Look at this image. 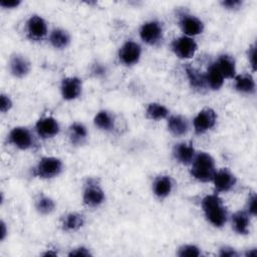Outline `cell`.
<instances>
[{"instance_id": "2", "label": "cell", "mask_w": 257, "mask_h": 257, "mask_svg": "<svg viewBox=\"0 0 257 257\" xmlns=\"http://www.w3.org/2000/svg\"><path fill=\"white\" fill-rule=\"evenodd\" d=\"M217 169L216 160L209 152L197 151L194 160L189 166V173L197 182L206 184L212 182Z\"/></svg>"}, {"instance_id": "15", "label": "cell", "mask_w": 257, "mask_h": 257, "mask_svg": "<svg viewBox=\"0 0 257 257\" xmlns=\"http://www.w3.org/2000/svg\"><path fill=\"white\" fill-rule=\"evenodd\" d=\"M7 66L10 75L16 79H23L32 71L31 60L21 52L11 53L8 58Z\"/></svg>"}, {"instance_id": "3", "label": "cell", "mask_w": 257, "mask_h": 257, "mask_svg": "<svg viewBox=\"0 0 257 257\" xmlns=\"http://www.w3.org/2000/svg\"><path fill=\"white\" fill-rule=\"evenodd\" d=\"M64 170L63 161L56 156H42L31 168V176L42 181L58 178Z\"/></svg>"}, {"instance_id": "39", "label": "cell", "mask_w": 257, "mask_h": 257, "mask_svg": "<svg viewBox=\"0 0 257 257\" xmlns=\"http://www.w3.org/2000/svg\"><path fill=\"white\" fill-rule=\"evenodd\" d=\"M8 232H9V230H8L7 223L3 219H1V221H0V242H2V243L5 242V240L8 237Z\"/></svg>"}, {"instance_id": "42", "label": "cell", "mask_w": 257, "mask_h": 257, "mask_svg": "<svg viewBox=\"0 0 257 257\" xmlns=\"http://www.w3.org/2000/svg\"><path fill=\"white\" fill-rule=\"evenodd\" d=\"M4 202H5V197H4V192L3 191H1L0 192V205L2 206L3 204H4Z\"/></svg>"}, {"instance_id": "12", "label": "cell", "mask_w": 257, "mask_h": 257, "mask_svg": "<svg viewBox=\"0 0 257 257\" xmlns=\"http://www.w3.org/2000/svg\"><path fill=\"white\" fill-rule=\"evenodd\" d=\"M170 47L173 54L178 59L184 61L192 59L199 49L198 42L196 41L195 38L183 34L175 37L172 40Z\"/></svg>"}, {"instance_id": "11", "label": "cell", "mask_w": 257, "mask_h": 257, "mask_svg": "<svg viewBox=\"0 0 257 257\" xmlns=\"http://www.w3.org/2000/svg\"><path fill=\"white\" fill-rule=\"evenodd\" d=\"M177 25L183 35L197 37L205 31L204 21L189 11H181L177 17Z\"/></svg>"}, {"instance_id": "32", "label": "cell", "mask_w": 257, "mask_h": 257, "mask_svg": "<svg viewBox=\"0 0 257 257\" xmlns=\"http://www.w3.org/2000/svg\"><path fill=\"white\" fill-rule=\"evenodd\" d=\"M246 58L251 68V71L255 72L257 69V44L255 41L248 46L246 50Z\"/></svg>"}, {"instance_id": "23", "label": "cell", "mask_w": 257, "mask_h": 257, "mask_svg": "<svg viewBox=\"0 0 257 257\" xmlns=\"http://www.w3.org/2000/svg\"><path fill=\"white\" fill-rule=\"evenodd\" d=\"M233 88L240 94L243 95H254L257 90L256 80L251 73H237V75L232 79Z\"/></svg>"}, {"instance_id": "10", "label": "cell", "mask_w": 257, "mask_h": 257, "mask_svg": "<svg viewBox=\"0 0 257 257\" xmlns=\"http://www.w3.org/2000/svg\"><path fill=\"white\" fill-rule=\"evenodd\" d=\"M33 132L37 139L41 141H49L56 138L61 132L59 120L51 115L45 114L40 116L33 125Z\"/></svg>"}, {"instance_id": "35", "label": "cell", "mask_w": 257, "mask_h": 257, "mask_svg": "<svg viewBox=\"0 0 257 257\" xmlns=\"http://www.w3.org/2000/svg\"><path fill=\"white\" fill-rule=\"evenodd\" d=\"M217 256H219V257H239V256H241V252H239L235 247H233L231 245L223 244L218 247Z\"/></svg>"}, {"instance_id": "25", "label": "cell", "mask_w": 257, "mask_h": 257, "mask_svg": "<svg viewBox=\"0 0 257 257\" xmlns=\"http://www.w3.org/2000/svg\"><path fill=\"white\" fill-rule=\"evenodd\" d=\"M92 122L94 127L98 131L102 133H112L116 126V117L112 111L103 108L94 114Z\"/></svg>"}, {"instance_id": "6", "label": "cell", "mask_w": 257, "mask_h": 257, "mask_svg": "<svg viewBox=\"0 0 257 257\" xmlns=\"http://www.w3.org/2000/svg\"><path fill=\"white\" fill-rule=\"evenodd\" d=\"M139 37L142 43L148 46L157 47L161 45L165 38L163 23L158 19L145 21L139 28Z\"/></svg>"}, {"instance_id": "37", "label": "cell", "mask_w": 257, "mask_h": 257, "mask_svg": "<svg viewBox=\"0 0 257 257\" xmlns=\"http://www.w3.org/2000/svg\"><path fill=\"white\" fill-rule=\"evenodd\" d=\"M23 1L21 0H1L0 7L3 10H15L22 5Z\"/></svg>"}, {"instance_id": "20", "label": "cell", "mask_w": 257, "mask_h": 257, "mask_svg": "<svg viewBox=\"0 0 257 257\" xmlns=\"http://www.w3.org/2000/svg\"><path fill=\"white\" fill-rule=\"evenodd\" d=\"M89 131L84 122L80 120L72 121L67 127V139L71 147L80 148L87 144Z\"/></svg>"}, {"instance_id": "1", "label": "cell", "mask_w": 257, "mask_h": 257, "mask_svg": "<svg viewBox=\"0 0 257 257\" xmlns=\"http://www.w3.org/2000/svg\"><path fill=\"white\" fill-rule=\"evenodd\" d=\"M205 220L216 229L223 228L229 221L230 213L221 196L217 193L205 195L200 203Z\"/></svg>"}, {"instance_id": "38", "label": "cell", "mask_w": 257, "mask_h": 257, "mask_svg": "<svg viewBox=\"0 0 257 257\" xmlns=\"http://www.w3.org/2000/svg\"><path fill=\"white\" fill-rule=\"evenodd\" d=\"M91 73H92L95 77H101V76H103V75L106 73L105 65H103L102 63L96 62L95 64L92 65Z\"/></svg>"}, {"instance_id": "33", "label": "cell", "mask_w": 257, "mask_h": 257, "mask_svg": "<svg viewBox=\"0 0 257 257\" xmlns=\"http://www.w3.org/2000/svg\"><path fill=\"white\" fill-rule=\"evenodd\" d=\"M67 256L69 257H91L93 256V252L88 246L85 245H77L69 249L67 252Z\"/></svg>"}, {"instance_id": "22", "label": "cell", "mask_w": 257, "mask_h": 257, "mask_svg": "<svg viewBox=\"0 0 257 257\" xmlns=\"http://www.w3.org/2000/svg\"><path fill=\"white\" fill-rule=\"evenodd\" d=\"M47 41L53 49L62 51L70 46L72 42V37L67 29L57 26L49 31Z\"/></svg>"}, {"instance_id": "13", "label": "cell", "mask_w": 257, "mask_h": 257, "mask_svg": "<svg viewBox=\"0 0 257 257\" xmlns=\"http://www.w3.org/2000/svg\"><path fill=\"white\" fill-rule=\"evenodd\" d=\"M59 94L64 101H74L83 92V81L77 75H67L59 82Z\"/></svg>"}, {"instance_id": "7", "label": "cell", "mask_w": 257, "mask_h": 257, "mask_svg": "<svg viewBox=\"0 0 257 257\" xmlns=\"http://www.w3.org/2000/svg\"><path fill=\"white\" fill-rule=\"evenodd\" d=\"M49 31L48 22L40 14H31L25 21V36L31 42L38 43L47 39Z\"/></svg>"}, {"instance_id": "30", "label": "cell", "mask_w": 257, "mask_h": 257, "mask_svg": "<svg viewBox=\"0 0 257 257\" xmlns=\"http://www.w3.org/2000/svg\"><path fill=\"white\" fill-rule=\"evenodd\" d=\"M178 257H200L203 256L202 248L195 243H184L176 250Z\"/></svg>"}, {"instance_id": "41", "label": "cell", "mask_w": 257, "mask_h": 257, "mask_svg": "<svg viewBox=\"0 0 257 257\" xmlns=\"http://www.w3.org/2000/svg\"><path fill=\"white\" fill-rule=\"evenodd\" d=\"M42 256H45V257H55V256H58V252L55 248H47L45 249L44 252L41 253Z\"/></svg>"}, {"instance_id": "9", "label": "cell", "mask_w": 257, "mask_h": 257, "mask_svg": "<svg viewBox=\"0 0 257 257\" xmlns=\"http://www.w3.org/2000/svg\"><path fill=\"white\" fill-rule=\"evenodd\" d=\"M143 55V46L140 42L134 39H127L119 46L117 50V60L118 62L125 67H133L142 59Z\"/></svg>"}, {"instance_id": "17", "label": "cell", "mask_w": 257, "mask_h": 257, "mask_svg": "<svg viewBox=\"0 0 257 257\" xmlns=\"http://www.w3.org/2000/svg\"><path fill=\"white\" fill-rule=\"evenodd\" d=\"M197 154V150L191 141L183 140L176 143L172 149V156L176 163L189 167Z\"/></svg>"}, {"instance_id": "27", "label": "cell", "mask_w": 257, "mask_h": 257, "mask_svg": "<svg viewBox=\"0 0 257 257\" xmlns=\"http://www.w3.org/2000/svg\"><path fill=\"white\" fill-rule=\"evenodd\" d=\"M33 207L38 215L47 217L55 212L57 208V203L51 196L40 192L35 196L33 200Z\"/></svg>"}, {"instance_id": "4", "label": "cell", "mask_w": 257, "mask_h": 257, "mask_svg": "<svg viewBox=\"0 0 257 257\" xmlns=\"http://www.w3.org/2000/svg\"><path fill=\"white\" fill-rule=\"evenodd\" d=\"M37 137L33 130L25 125L13 126L6 136V144L20 152H27L35 147Z\"/></svg>"}, {"instance_id": "29", "label": "cell", "mask_w": 257, "mask_h": 257, "mask_svg": "<svg viewBox=\"0 0 257 257\" xmlns=\"http://www.w3.org/2000/svg\"><path fill=\"white\" fill-rule=\"evenodd\" d=\"M144 113L147 119L158 122L166 120L171 114V111L166 104L159 101H152L146 105Z\"/></svg>"}, {"instance_id": "28", "label": "cell", "mask_w": 257, "mask_h": 257, "mask_svg": "<svg viewBox=\"0 0 257 257\" xmlns=\"http://www.w3.org/2000/svg\"><path fill=\"white\" fill-rule=\"evenodd\" d=\"M204 73H205L207 90L218 91L223 87V85L225 83V78L222 75L221 71L218 69V67L214 61L208 65V67L206 68Z\"/></svg>"}, {"instance_id": "40", "label": "cell", "mask_w": 257, "mask_h": 257, "mask_svg": "<svg viewBox=\"0 0 257 257\" xmlns=\"http://www.w3.org/2000/svg\"><path fill=\"white\" fill-rule=\"evenodd\" d=\"M244 257H257V248L256 247H250L248 249H245L243 253H241Z\"/></svg>"}, {"instance_id": "34", "label": "cell", "mask_w": 257, "mask_h": 257, "mask_svg": "<svg viewBox=\"0 0 257 257\" xmlns=\"http://www.w3.org/2000/svg\"><path fill=\"white\" fill-rule=\"evenodd\" d=\"M13 106H14V101H13L11 95L8 93H5V92H1V94H0V112L2 114H6L9 111H11Z\"/></svg>"}, {"instance_id": "31", "label": "cell", "mask_w": 257, "mask_h": 257, "mask_svg": "<svg viewBox=\"0 0 257 257\" xmlns=\"http://www.w3.org/2000/svg\"><path fill=\"white\" fill-rule=\"evenodd\" d=\"M252 218H255L257 215V196L255 192H251L248 194L245 205L243 208Z\"/></svg>"}, {"instance_id": "14", "label": "cell", "mask_w": 257, "mask_h": 257, "mask_svg": "<svg viewBox=\"0 0 257 257\" xmlns=\"http://www.w3.org/2000/svg\"><path fill=\"white\" fill-rule=\"evenodd\" d=\"M211 183L213 184L214 192L221 195L233 191L237 186L238 178L231 169L223 167L217 169Z\"/></svg>"}, {"instance_id": "21", "label": "cell", "mask_w": 257, "mask_h": 257, "mask_svg": "<svg viewBox=\"0 0 257 257\" xmlns=\"http://www.w3.org/2000/svg\"><path fill=\"white\" fill-rule=\"evenodd\" d=\"M86 223L85 216L78 211H68L60 218V229L65 233H75L81 230Z\"/></svg>"}, {"instance_id": "36", "label": "cell", "mask_w": 257, "mask_h": 257, "mask_svg": "<svg viewBox=\"0 0 257 257\" xmlns=\"http://www.w3.org/2000/svg\"><path fill=\"white\" fill-rule=\"evenodd\" d=\"M220 6L230 12H236L239 11L244 4L243 0H222L219 2Z\"/></svg>"}, {"instance_id": "19", "label": "cell", "mask_w": 257, "mask_h": 257, "mask_svg": "<svg viewBox=\"0 0 257 257\" xmlns=\"http://www.w3.org/2000/svg\"><path fill=\"white\" fill-rule=\"evenodd\" d=\"M252 217L244 210L239 209L234 211L229 216V221L232 231L239 236H247L250 234Z\"/></svg>"}, {"instance_id": "26", "label": "cell", "mask_w": 257, "mask_h": 257, "mask_svg": "<svg viewBox=\"0 0 257 257\" xmlns=\"http://www.w3.org/2000/svg\"><path fill=\"white\" fill-rule=\"evenodd\" d=\"M184 71L187 77V81L194 91L203 93L205 90H207L204 71H201L191 64L184 66Z\"/></svg>"}, {"instance_id": "18", "label": "cell", "mask_w": 257, "mask_h": 257, "mask_svg": "<svg viewBox=\"0 0 257 257\" xmlns=\"http://www.w3.org/2000/svg\"><path fill=\"white\" fill-rule=\"evenodd\" d=\"M175 188V181L172 176L168 174H160L156 176L152 182L151 190L153 195L158 200H165L169 198Z\"/></svg>"}, {"instance_id": "16", "label": "cell", "mask_w": 257, "mask_h": 257, "mask_svg": "<svg viewBox=\"0 0 257 257\" xmlns=\"http://www.w3.org/2000/svg\"><path fill=\"white\" fill-rule=\"evenodd\" d=\"M166 126L169 134L176 139L186 137L192 128L191 120L181 113H171L166 119Z\"/></svg>"}, {"instance_id": "24", "label": "cell", "mask_w": 257, "mask_h": 257, "mask_svg": "<svg viewBox=\"0 0 257 257\" xmlns=\"http://www.w3.org/2000/svg\"><path fill=\"white\" fill-rule=\"evenodd\" d=\"M214 62L216 63L218 69L221 71L225 80L226 79L232 80L237 75L238 73L237 62L233 55L226 52L221 53L217 56Z\"/></svg>"}, {"instance_id": "8", "label": "cell", "mask_w": 257, "mask_h": 257, "mask_svg": "<svg viewBox=\"0 0 257 257\" xmlns=\"http://www.w3.org/2000/svg\"><path fill=\"white\" fill-rule=\"evenodd\" d=\"M218 120V114L213 107L206 106L200 109L191 120L192 130L197 136H203L212 131Z\"/></svg>"}, {"instance_id": "5", "label": "cell", "mask_w": 257, "mask_h": 257, "mask_svg": "<svg viewBox=\"0 0 257 257\" xmlns=\"http://www.w3.org/2000/svg\"><path fill=\"white\" fill-rule=\"evenodd\" d=\"M106 200V194L97 178H87L83 183L81 201L83 206L89 209L101 207Z\"/></svg>"}]
</instances>
